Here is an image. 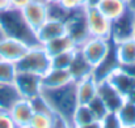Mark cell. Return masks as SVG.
<instances>
[{
  "instance_id": "6da1fadb",
  "label": "cell",
  "mask_w": 135,
  "mask_h": 128,
  "mask_svg": "<svg viewBox=\"0 0 135 128\" xmlns=\"http://www.w3.org/2000/svg\"><path fill=\"white\" fill-rule=\"evenodd\" d=\"M41 95L46 99L49 106L51 107L52 112L66 123H68L71 127V119L72 114L76 109L78 98H76V85L75 83H71L62 88H55V89H47L42 88Z\"/></svg>"
},
{
  "instance_id": "7a4b0ae2",
  "label": "cell",
  "mask_w": 135,
  "mask_h": 128,
  "mask_svg": "<svg viewBox=\"0 0 135 128\" xmlns=\"http://www.w3.org/2000/svg\"><path fill=\"white\" fill-rule=\"evenodd\" d=\"M0 30L5 37L20 39L30 47L41 44L37 39L36 32L29 26L22 16V12L18 9L9 8L4 12H0Z\"/></svg>"
},
{
  "instance_id": "3957f363",
  "label": "cell",
  "mask_w": 135,
  "mask_h": 128,
  "mask_svg": "<svg viewBox=\"0 0 135 128\" xmlns=\"http://www.w3.org/2000/svg\"><path fill=\"white\" fill-rule=\"evenodd\" d=\"M17 71L30 72L44 76L51 69V60L42 44H36L29 47L26 54L16 63Z\"/></svg>"
},
{
  "instance_id": "277c9868",
  "label": "cell",
  "mask_w": 135,
  "mask_h": 128,
  "mask_svg": "<svg viewBox=\"0 0 135 128\" xmlns=\"http://www.w3.org/2000/svg\"><path fill=\"white\" fill-rule=\"evenodd\" d=\"M84 13L90 37L104 39L112 38V21L105 17L97 7H84Z\"/></svg>"
},
{
  "instance_id": "5b68a950",
  "label": "cell",
  "mask_w": 135,
  "mask_h": 128,
  "mask_svg": "<svg viewBox=\"0 0 135 128\" xmlns=\"http://www.w3.org/2000/svg\"><path fill=\"white\" fill-rule=\"evenodd\" d=\"M64 24H66V34H68L74 39L78 47H80L87 39L90 38L84 8L70 12V14L64 20Z\"/></svg>"
},
{
  "instance_id": "8992f818",
  "label": "cell",
  "mask_w": 135,
  "mask_h": 128,
  "mask_svg": "<svg viewBox=\"0 0 135 128\" xmlns=\"http://www.w3.org/2000/svg\"><path fill=\"white\" fill-rule=\"evenodd\" d=\"M112 47H113V42L110 39L90 37L79 48L81 50L84 56L88 59V62L96 68L97 65H100L104 62V59L110 52Z\"/></svg>"
},
{
  "instance_id": "52a82bcc",
  "label": "cell",
  "mask_w": 135,
  "mask_h": 128,
  "mask_svg": "<svg viewBox=\"0 0 135 128\" xmlns=\"http://www.w3.org/2000/svg\"><path fill=\"white\" fill-rule=\"evenodd\" d=\"M15 85L17 86L20 94L22 98L33 99L41 94L42 90V76L30 73V72H22L17 71L15 77Z\"/></svg>"
},
{
  "instance_id": "ba28073f",
  "label": "cell",
  "mask_w": 135,
  "mask_h": 128,
  "mask_svg": "<svg viewBox=\"0 0 135 128\" xmlns=\"http://www.w3.org/2000/svg\"><path fill=\"white\" fill-rule=\"evenodd\" d=\"M97 95L105 103L109 112H117L118 109L123 105L126 98L112 85L106 79L97 81Z\"/></svg>"
},
{
  "instance_id": "9c48e42d",
  "label": "cell",
  "mask_w": 135,
  "mask_h": 128,
  "mask_svg": "<svg viewBox=\"0 0 135 128\" xmlns=\"http://www.w3.org/2000/svg\"><path fill=\"white\" fill-rule=\"evenodd\" d=\"M134 20L135 12L131 9H127L126 13H123L119 18L112 21V42L117 43L129 38H133L134 35Z\"/></svg>"
},
{
  "instance_id": "30bf717a",
  "label": "cell",
  "mask_w": 135,
  "mask_h": 128,
  "mask_svg": "<svg viewBox=\"0 0 135 128\" xmlns=\"http://www.w3.org/2000/svg\"><path fill=\"white\" fill-rule=\"evenodd\" d=\"M21 12L24 18L34 32L49 18L47 3H45L44 0H32Z\"/></svg>"
},
{
  "instance_id": "8fae6325",
  "label": "cell",
  "mask_w": 135,
  "mask_h": 128,
  "mask_svg": "<svg viewBox=\"0 0 135 128\" xmlns=\"http://www.w3.org/2000/svg\"><path fill=\"white\" fill-rule=\"evenodd\" d=\"M29 47H30L29 44H26L20 39L4 35L0 39V59L17 63L26 54Z\"/></svg>"
},
{
  "instance_id": "7c38bea8",
  "label": "cell",
  "mask_w": 135,
  "mask_h": 128,
  "mask_svg": "<svg viewBox=\"0 0 135 128\" xmlns=\"http://www.w3.org/2000/svg\"><path fill=\"white\" fill-rule=\"evenodd\" d=\"M68 72L71 73L75 83L84 80L87 77H90L94 73V67L88 62V59L84 56V54L81 52V50L79 47L74 52V58L68 67Z\"/></svg>"
},
{
  "instance_id": "4fadbf2b",
  "label": "cell",
  "mask_w": 135,
  "mask_h": 128,
  "mask_svg": "<svg viewBox=\"0 0 135 128\" xmlns=\"http://www.w3.org/2000/svg\"><path fill=\"white\" fill-rule=\"evenodd\" d=\"M106 80L114 86L126 99H129L133 95V93L135 91V77H133L129 73H126L121 67L115 68L106 77Z\"/></svg>"
},
{
  "instance_id": "5bb4252c",
  "label": "cell",
  "mask_w": 135,
  "mask_h": 128,
  "mask_svg": "<svg viewBox=\"0 0 135 128\" xmlns=\"http://www.w3.org/2000/svg\"><path fill=\"white\" fill-rule=\"evenodd\" d=\"M62 34H66V24L63 20H56V18H47L36 30L37 39L41 44H44L52 38H56Z\"/></svg>"
},
{
  "instance_id": "9a60e30c",
  "label": "cell",
  "mask_w": 135,
  "mask_h": 128,
  "mask_svg": "<svg viewBox=\"0 0 135 128\" xmlns=\"http://www.w3.org/2000/svg\"><path fill=\"white\" fill-rule=\"evenodd\" d=\"M8 112L12 116V119L16 123L17 127L18 128L25 127V126H28L30 123L32 116L34 114L32 101L30 99H26V98H21L20 101H17L11 107V110Z\"/></svg>"
},
{
  "instance_id": "2e32d148",
  "label": "cell",
  "mask_w": 135,
  "mask_h": 128,
  "mask_svg": "<svg viewBox=\"0 0 135 128\" xmlns=\"http://www.w3.org/2000/svg\"><path fill=\"white\" fill-rule=\"evenodd\" d=\"M71 83H75L71 73L68 69H56L51 68L47 73L42 76V88L47 89H55V88H62Z\"/></svg>"
},
{
  "instance_id": "e0dca14e",
  "label": "cell",
  "mask_w": 135,
  "mask_h": 128,
  "mask_svg": "<svg viewBox=\"0 0 135 128\" xmlns=\"http://www.w3.org/2000/svg\"><path fill=\"white\" fill-rule=\"evenodd\" d=\"M45 51L47 52V55L51 58L54 55L58 54H63L67 51H72L75 48H78L76 43L74 42V39L68 35V34H62L56 38H52L50 41H47L46 43L42 44Z\"/></svg>"
},
{
  "instance_id": "ac0fdd59",
  "label": "cell",
  "mask_w": 135,
  "mask_h": 128,
  "mask_svg": "<svg viewBox=\"0 0 135 128\" xmlns=\"http://www.w3.org/2000/svg\"><path fill=\"white\" fill-rule=\"evenodd\" d=\"M76 98L79 105H88L97 95V80L94 76L76 81Z\"/></svg>"
},
{
  "instance_id": "d6986e66",
  "label": "cell",
  "mask_w": 135,
  "mask_h": 128,
  "mask_svg": "<svg viewBox=\"0 0 135 128\" xmlns=\"http://www.w3.org/2000/svg\"><path fill=\"white\" fill-rule=\"evenodd\" d=\"M97 8L110 21H114V20L119 18L129 9L126 0H101L98 3Z\"/></svg>"
},
{
  "instance_id": "ffe728a7",
  "label": "cell",
  "mask_w": 135,
  "mask_h": 128,
  "mask_svg": "<svg viewBox=\"0 0 135 128\" xmlns=\"http://www.w3.org/2000/svg\"><path fill=\"white\" fill-rule=\"evenodd\" d=\"M114 51L119 65H129L135 63V38L133 37L114 43Z\"/></svg>"
},
{
  "instance_id": "44dd1931",
  "label": "cell",
  "mask_w": 135,
  "mask_h": 128,
  "mask_svg": "<svg viewBox=\"0 0 135 128\" xmlns=\"http://www.w3.org/2000/svg\"><path fill=\"white\" fill-rule=\"evenodd\" d=\"M22 97L15 83H0V110L9 111Z\"/></svg>"
},
{
  "instance_id": "7402d4cb",
  "label": "cell",
  "mask_w": 135,
  "mask_h": 128,
  "mask_svg": "<svg viewBox=\"0 0 135 128\" xmlns=\"http://www.w3.org/2000/svg\"><path fill=\"white\" fill-rule=\"evenodd\" d=\"M122 127H134L135 126V102L126 99L123 105L115 112Z\"/></svg>"
},
{
  "instance_id": "603a6c76",
  "label": "cell",
  "mask_w": 135,
  "mask_h": 128,
  "mask_svg": "<svg viewBox=\"0 0 135 128\" xmlns=\"http://www.w3.org/2000/svg\"><path fill=\"white\" fill-rule=\"evenodd\" d=\"M93 114L90 111L88 105H78L74 114H72V119H71V124L72 127H78V126H83L93 122Z\"/></svg>"
},
{
  "instance_id": "cb8c5ba5",
  "label": "cell",
  "mask_w": 135,
  "mask_h": 128,
  "mask_svg": "<svg viewBox=\"0 0 135 128\" xmlns=\"http://www.w3.org/2000/svg\"><path fill=\"white\" fill-rule=\"evenodd\" d=\"M56 120H58V116L34 112L29 124L33 128H55Z\"/></svg>"
},
{
  "instance_id": "d4e9b609",
  "label": "cell",
  "mask_w": 135,
  "mask_h": 128,
  "mask_svg": "<svg viewBox=\"0 0 135 128\" xmlns=\"http://www.w3.org/2000/svg\"><path fill=\"white\" fill-rule=\"evenodd\" d=\"M16 73V63L0 59V83H13Z\"/></svg>"
},
{
  "instance_id": "484cf974",
  "label": "cell",
  "mask_w": 135,
  "mask_h": 128,
  "mask_svg": "<svg viewBox=\"0 0 135 128\" xmlns=\"http://www.w3.org/2000/svg\"><path fill=\"white\" fill-rule=\"evenodd\" d=\"M75 50H76V48H75ZM75 50L51 56V58H50V60H51V68H56V69H68V67H70V64H71V60H72V58H74Z\"/></svg>"
},
{
  "instance_id": "4316f807",
  "label": "cell",
  "mask_w": 135,
  "mask_h": 128,
  "mask_svg": "<svg viewBox=\"0 0 135 128\" xmlns=\"http://www.w3.org/2000/svg\"><path fill=\"white\" fill-rule=\"evenodd\" d=\"M88 106H89L90 111H92V114H93L94 120H100V122H101V120L109 114V110L106 109L105 103L101 101V98H100L98 95H96V97L90 101L89 103H88Z\"/></svg>"
},
{
  "instance_id": "83f0119b",
  "label": "cell",
  "mask_w": 135,
  "mask_h": 128,
  "mask_svg": "<svg viewBox=\"0 0 135 128\" xmlns=\"http://www.w3.org/2000/svg\"><path fill=\"white\" fill-rule=\"evenodd\" d=\"M47 8H49V18H56V20L64 21L67 18V16L70 14V12L67 9H64L59 1L47 4Z\"/></svg>"
},
{
  "instance_id": "f1b7e54d",
  "label": "cell",
  "mask_w": 135,
  "mask_h": 128,
  "mask_svg": "<svg viewBox=\"0 0 135 128\" xmlns=\"http://www.w3.org/2000/svg\"><path fill=\"white\" fill-rule=\"evenodd\" d=\"M101 124H102V128H122V124L115 112H109L101 120Z\"/></svg>"
},
{
  "instance_id": "f546056e",
  "label": "cell",
  "mask_w": 135,
  "mask_h": 128,
  "mask_svg": "<svg viewBox=\"0 0 135 128\" xmlns=\"http://www.w3.org/2000/svg\"><path fill=\"white\" fill-rule=\"evenodd\" d=\"M59 3L64 9H67L68 12H72V11L84 8L87 4V0H59Z\"/></svg>"
},
{
  "instance_id": "4dcf8cb0",
  "label": "cell",
  "mask_w": 135,
  "mask_h": 128,
  "mask_svg": "<svg viewBox=\"0 0 135 128\" xmlns=\"http://www.w3.org/2000/svg\"><path fill=\"white\" fill-rule=\"evenodd\" d=\"M0 128H18L8 111L0 110Z\"/></svg>"
},
{
  "instance_id": "1f68e13d",
  "label": "cell",
  "mask_w": 135,
  "mask_h": 128,
  "mask_svg": "<svg viewBox=\"0 0 135 128\" xmlns=\"http://www.w3.org/2000/svg\"><path fill=\"white\" fill-rule=\"evenodd\" d=\"M32 0H9L11 3V8L13 9H18V11H22Z\"/></svg>"
},
{
  "instance_id": "d6a6232c",
  "label": "cell",
  "mask_w": 135,
  "mask_h": 128,
  "mask_svg": "<svg viewBox=\"0 0 135 128\" xmlns=\"http://www.w3.org/2000/svg\"><path fill=\"white\" fill-rule=\"evenodd\" d=\"M72 128H102V124L100 120H93L90 123L83 124V126H78V127H72Z\"/></svg>"
},
{
  "instance_id": "836d02e7",
  "label": "cell",
  "mask_w": 135,
  "mask_h": 128,
  "mask_svg": "<svg viewBox=\"0 0 135 128\" xmlns=\"http://www.w3.org/2000/svg\"><path fill=\"white\" fill-rule=\"evenodd\" d=\"M126 73H129V75H131L133 77H135V63L133 64H129V65H119Z\"/></svg>"
},
{
  "instance_id": "e575fe53",
  "label": "cell",
  "mask_w": 135,
  "mask_h": 128,
  "mask_svg": "<svg viewBox=\"0 0 135 128\" xmlns=\"http://www.w3.org/2000/svg\"><path fill=\"white\" fill-rule=\"evenodd\" d=\"M9 8H11L9 0H0V12H4V11H7Z\"/></svg>"
},
{
  "instance_id": "d590c367",
  "label": "cell",
  "mask_w": 135,
  "mask_h": 128,
  "mask_svg": "<svg viewBox=\"0 0 135 128\" xmlns=\"http://www.w3.org/2000/svg\"><path fill=\"white\" fill-rule=\"evenodd\" d=\"M55 128H72L68 123H66L64 120H62V119H59L58 118V120H56V124H55Z\"/></svg>"
},
{
  "instance_id": "8d00e7d4",
  "label": "cell",
  "mask_w": 135,
  "mask_h": 128,
  "mask_svg": "<svg viewBox=\"0 0 135 128\" xmlns=\"http://www.w3.org/2000/svg\"><path fill=\"white\" fill-rule=\"evenodd\" d=\"M100 1H101V0H87L85 7H97Z\"/></svg>"
},
{
  "instance_id": "74e56055",
  "label": "cell",
  "mask_w": 135,
  "mask_h": 128,
  "mask_svg": "<svg viewBox=\"0 0 135 128\" xmlns=\"http://www.w3.org/2000/svg\"><path fill=\"white\" fill-rule=\"evenodd\" d=\"M127 7H129V9L135 12V0H127Z\"/></svg>"
},
{
  "instance_id": "f35d334b",
  "label": "cell",
  "mask_w": 135,
  "mask_h": 128,
  "mask_svg": "<svg viewBox=\"0 0 135 128\" xmlns=\"http://www.w3.org/2000/svg\"><path fill=\"white\" fill-rule=\"evenodd\" d=\"M45 3H47V4H50V3H55V1H59V0H44Z\"/></svg>"
},
{
  "instance_id": "ab89813d",
  "label": "cell",
  "mask_w": 135,
  "mask_h": 128,
  "mask_svg": "<svg viewBox=\"0 0 135 128\" xmlns=\"http://www.w3.org/2000/svg\"><path fill=\"white\" fill-rule=\"evenodd\" d=\"M21 128H33L30 124H28V126H25V127H21Z\"/></svg>"
},
{
  "instance_id": "60d3db41",
  "label": "cell",
  "mask_w": 135,
  "mask_h": 128,
  "mask_svg": "<svg viewBox=\"0 0 135 128\" xmlns=\"http://www.w3.org/2000/svg\"><path fill=\"white\" fill-rule=\"evenodd\" d=\"M3 37H4V34H3V32H1V30H0V39H1V38H3Z\"/></svg>"
},
{
  "instance_id": "b9f144b4",
  "label": "cell",
  "mask_w": 135,
  "mask_h": 128,
  "mask_svg": "<svg viewBox=\"0 0 135 128\" xmlns=\"http://www.w3.org/2000/svg\"><path fill=\"white\" fill-rule=\"evenodd\" d=\"M133 35H134V38H135V20H134V34Z\"/></svg>"
},
{
  "instance_id": "7bdbcfd3",
  "label": "cell",
  "mask_w": 135,
  "mask_h": 128,
  "mask_svg": "<svg viewBox=\"0 0 135 128\" xmlns=\"http://www.w3.org/2000/svg\"><path fill=\"white\" fill-rule=\"evenodd\" d=\"M122 128H135V126L134 127H122Z\"/></svg>"
},
{
  "instance_id": "ee69618b",
  "label": "cell",
  "mask_w": 135,
  "mask_h": 128,
  "mask_svg": "<svg viewBox=\"0 0 135 128\" xmlns=\"http://www.w3.org/2000/svg\"><path fill=\"white\" fill-rule=\"evenodd\" d=\"M126 1H127V0H126Z\"/></svg>"
}]
</instances>
